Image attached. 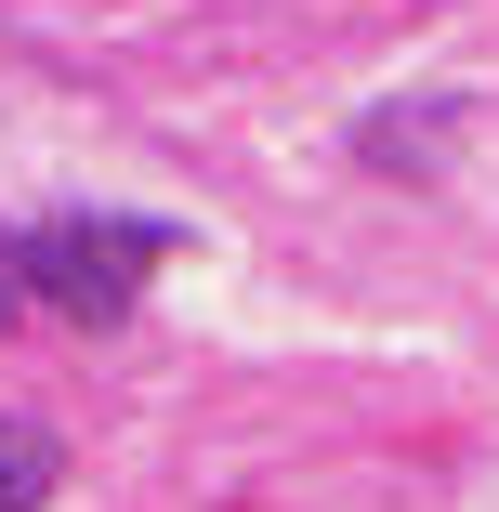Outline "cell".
<instances>
[{
    "label": "cell",
    "instance_id": "obj_1",
    "mask_svg": "<svg viewBox=\"0 0 499 512\" xmlns=\"http://www.w3.org/2000/svg\"><path fill=\"white\" fill-rule=\"evenodd\" d=\"M158 263H171V224H92V211H66V224L14 237V289L53 302V316H79V329H119Z\"/></svg>",
    "mask_w": 499,
    "mask_h": 512
},
{
    "label": "cell",
    "instance_id": "obj_2",
    "mask_svg": "<svg viewBox=\"0 0 499 512\" xmlns=\"http://www.w3.org/2000/svg\"><path fill=\"white\" fill-rule=\"evenodd\" d=\"M447 132H460V106H421V119L394 106V119H368L355 145H368V158H381L394 184H434V158H447Z\"/></svg>",
    "mask_w": 499,
    "mask_h": 512
},
{
    "label": "cell",
    "instance_id": "obj_3",
    "mask_svg": "<svg viewBox=\"0 0 499 512\" xmlns=\"http://www.w3.org/2000/svg\"><path fill=\"white\" fill-rule=\"evenodd\" d=\"M66 486V434H40V421H0V512H40Z\"/></svg>",
    "mask_w": 499,
    "mask_h": 512
},
{
    "label": "cell",
    "instance_id": "obj_4",
    "mask_svg": "<svg viewBox=\"0 0 499 512\" xmlns=\"http://www.w3.org/2000/svg\"><path fill=\"white\" fill-rule=\"evenodd\" d=\"M14 302H27V289H14V250H0V316H14Z\"/></svg>",
    "mask_w": 499,
    "mask_h": 512
}]
</instances>
